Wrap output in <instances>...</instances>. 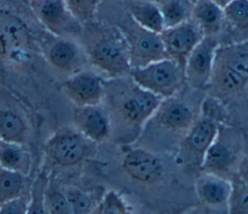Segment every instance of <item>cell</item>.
I'll use <instances>...</instances> for the list:
<instances>
[{
    "label": "cell",
    "mask_w": 248,
    "mask_h": 214,
    "mask_svg": "<svg viewBox=\"0 0 248 214\" xmlns=\"http://www.w3.org/2000/svg\"><path fill=\"white\" fill-rule=\"evenodd\" d=\"M49 181V175L46 171H41L30 185L29 190V206L28 214H44L45 196Z\"/></svg>",
    "instance_id": "27"
},
{
    "label": "cell",
    "mask_w": 248,
    "mask_h": 214,
    "mask_svg": "<svg viewBox=\"0 0 248 214\" xmlns=\"http://www.w3.org/2000/svg\"><path fill=\"white\" fill-rule=\"evenodd\" d=\"M96 143L85 138L76 128L56 131L45 144L48 161L60 168H73L93 156Z\"/></svg>",
    "instance_id": "6"
},
{
    "label": "cell",
    "mask_w": 248,
    "mask_h": 214,
    "mask_svg": "<svg viewBox=\"0 0 248 214\" xmlns=\"http://www.w3.org/2000/svg\"><path fill=\"white\" fill-rule=\"evenodd\" d=\"M29 198L19 196L0 206V214H28Z\"/></svg>",
    "instance_id": "33"
},
{
    "label": "cell",
    "mask_w": 248,
    "mask_h": 214,
    "mask_svg": "<svg viewBox=\"0 0 248 214\" xmlns=\"http://www.w3.org/2000/svg\"><path fill=\"white\" fill-rule=\"evenodd\" d=\"M161 101L160 97L138 85L130 76L106 80L103 102L110 119L111 134L115 133L120 141L136 140Z\"/></svg>",
    "instance_id": "1"
},
{
    "label": "cell",
    "mask_w": 248,
    "mask_h": 214,
    "mask_svg": "<svg viewBox=\"0 0 248 214\" xmlns=\"http://www.w3.org/2000/svg\"><path fill=\"white\" fill-rule=\"evenodd\" d=\"M234 176L240 181L248 184V158H242Z\"/></svg>",
    "instance_id": "34"
},
{
    "label": "cell",
    "mask_w": 248,
    "mask_h": 214,
    "mask_svg": "<svg viewBox=\"0 0 248 214\" xmlns=\"http://www.w3.org/2000/svg\"><path fill=\"white\" fill-rule=\"evenodd\" d=\"M191 1H192V2H193V3H195V2H196V1H197V0H191Z\"/></svg>",
    "instance_id": "36"
},
{
    "label": "cell",
    "mask_w": 248,
    "mask_h": 214,
    "mask_svg": "<svg viewBox=\"0 0 248 214\" xmlns=\"http://www.w3.org/2000/svg\"><path fill=\"white\" fill-rule=\"evenodd\" d=\"M28 127L24 118L15 109L0 108V139L25 144Z\"/></svg>",
    "instance_id": "23"
},
{
    "label": "cell",
    "mask_w": 248,
    "mask_h": 214,
    "mask_svg": "<svg viewBox=\"0 0 248 214\" xmlns=\"http://www.w3.org/2000/svg\"><path fill=\"white\" fill-rule=\"evenodd\" d=\"M130 76L138 85L161 99L175 96L186 82L184 67L169 57L132 68Z\"/></svg>",
    "instance_id": "4"
},
{
    "label": "cell",
    "mask_w": 248,
    "mask_h": 214,
    "mask_svg": "<svg viewBox=\"0 0 248 214\" xmlns=\"http://www.w3.org/2000/svg\"><path fill=\"white\" fill-rule=\"evenodd\" d=\"M204 36L215 37L224 27V9L212 0H197L193 6L192 17Z\"/></svg>",
    "instance_id": "19"
},
{
    "label": "cell",
    "mask_w": 248,
    "mask_h": 214,
    "mask_svg": "<svg viewBox=\"0 0 248 214\" xmlns=\"http://www.w3.org/2000/svg\"><path fill=\"white\" fill-rule=\"evenodd\" d=\"M26 188V175L0 166V206L19 196Z\"/></svg>",
    "instance_id": "24"
},
{
    "label": "cell",
    "mask_w": 248,
    "mask_h": 214,
    "mask_svg": "<svg viewBox=\"0 0 248 214\" xmlns=\"http://www.w3.org/2000/svg\"><path fill=\"white\" fill-rule=\"evenodd\" d=\"M45 210L48 214H72L66 195L56 183L53 173L49 175L46 191Z\"/></svg>",
    "instance_id": "26"
},
{
    "label": "cell",
    "mask_w": 248,
    "mask_h": 214,
    "mask_svg": "<svg viewBox=\"0 0 248 214\" xmlns=\"http://www.w3.org/2000/svg\"><path fill=\"white\" fill-rule=\"evenodd\" d=\"M118 27L127 41L132 68L142 67L153 61L168 57L159 33L140 26L132 18L128 23L126 22Z\"/></svg>",
    "instance_id": "10"
},
{
    "label": "cell",
    "mask_w": 248,
    "mask_h": 214,
    "mask_svg": "<svg viewBox=\"0 0 248 214\" xmlns=\"http://www.w3.org/2000/svg\"><path fill=\"white\" fill-rule=\"evenodd\" d=\"M68 8L82 24L94 19L102 0H65Z\"/></svg>",
    "instance_id": "30"
},
{
    "label": "cell",
    "mask_w": 248,
    "mask_h": 214,
    "mask_svg": "<svg viewBox=\"0 0 248 214\" xmlns=\"http://www.w3.org/2000/svg\"><path fill=\"white\" fill-rule=\"evenodd\" d=\"M160 127L174 133H187L196 121L193 109L175 96L162 99L152 116Z\"/></svg>",
    "instance_id": "18"
},
{
    "label": "cell",
    "mask_w": 248,
    "mask_h": 214,
    "mask_svg": "<svg viewBox=\"0 0 248 214\" xmlns=\"http://www.w3.org/2000/svg\"><path fill=\"white\" fill-rule=\"evenodd\" d=\"M196 194L200 201L210 210L230 212V200L232 191L231 179L202 171L196 178Z\"/></svg>",
    "instance_id": "16"
},
{
    "label": "cell",
    "mask_w": 248,
    "mask_h": 214,
    "mask_svg": "<svg viewBox=\"0 0 248 214\" xmlns=\"http://www.w3.org/2000/svg\"><path fill=\"white\" fill-rule=\"evenodd\" d=\"M223 31L230 43L248 40V0H233L224 8Z\"/></svg>",
    "instance_id": "20"
},
{
    "label": "cell",
    "mask_w": 248,
    "mask_h": 214,
    "mask_svg": "<svg viewBox=\"0 0 248 214\" xmlns=\"http://www.w3.org/2000/svg\"><path fill=\"white\" fill-rule=\"evenodd\" d=\"M63 191L69 202L72 214H85L94 211L91 196L75 186H65Z\"/></svg>",
    "instance_id": "28"
},
{
    "label": "cell",
    "mask_w": 248,
    "mask_h": 214,
    "mask_svg": "<svg viewBox=\"0 0 248 214\" xmlns=\"http://www.w3.org/2000/svg\"><path fill=\"white\" fill-rule=\"evenodd\" d=\"M41 49L53 69L68 76L84 70L89 63L84 48L76 39L49 34L42 43Z\"/></svg>",
    "instance_id": "8"
},
{
    "label": "cell",
    "mask_w": 248,
    "mask_h": 214,
    "mask_svg": "<svg viewBox=\"0 0 248 214\" xmlns=\"http://www.w3.org/2000/svg\"><path fill=\"white\" fill-rule=\"evenodd\" d=\"M0 166L27 176L32 167L31 154L24 144L0 139Z\"/></svg>",
    "instance_id": "22"
},
{
    "label": "cell",
    "mask_w": 248,
    "mask_h": 214,
    "mask_svg": "<svg viewBox=\"0 0 248 214\" xmlns=\"http://www.w3.org/2000/svg\"><path fill=\"white\" fill-rule=\"evenodd\" d=\"M248 85V40L218 46L209 94L220 100L242 92Z\"/></svg>",
    "instance_id": "3"
},
{
    "label": "cell",
    "mask_w": 248,
    "mask_h": 214,
    "mask_svg": "<svg viewBox=\"0 0 248 214\" xmlns=\"http://www.w3.org/2000/svg\"><path fill=\"white\" fill-rule=\"evenodd\" d=\"M128 212L122 198L114 191L108 192L93 211L97 214H127Z\"/></svg>",
    "instance_id": "32"
},
{
    "label": "cell",
    "mask_w": 248,
    "mask_h": 214,
    "mask_svg": "<svg viewBox=\"0 0 248 214\" xmlns=\"http://www.w3.org/2000/svg\"><path fill=\"white\" fill-rule=\"evenodd\" d=\"M159 6L167 28L189 20L192 17L194 3L191 0H166Z\"/></svg>",
    "instance_id": "25"
},
{
    "label": "cell",
    "mask_w": 248,
    "mask_h": 214,
    "mask_svg": "<svg viewBox=\"0 0 248 214\" xmlns=\"http://www.w3.org/2000/svg\"><path fill=\"white\" fill-rule=\"evenodd\" d=\"M122 168L133 180L146 185L158 183L166 173L164 162L142 148L129 150L123 157Z\"/></svg>",
    "instance_id": "15"
},
{
    "label": "cell",
    "mask_w": 248,
    "mask_h": 214,
    "mask_svg": "<svg viewBox=\"0 0 248 214\" xmlns=\"http://www.w3.org/2000/svg\"><path fill=\"white\" fill-rule=\"evenodd\" d=\"M160 36L167 56L183 67L193 49L204 37L199 25L192 18L165 28Z\"/></svg>",
    "instance_id": "13"
},
{
    "label": "cell",
    "mask_w": 248,
    "mask_h": 214,
    "mask_svg": "<svg viewBox=\"0 0 248 214\" xmlns=\"http://www.w3.org/2000/svg\"><path fill=\"white\" fill-rule=\"evenodd\" d=\"M29 5L36 18L49 34L79 38L82 23L72 14L65 0H29Z\"/></svg>",
    "instance_id": "7"
},
{
    "label": "cell",
    "mask_w": 248,
    "mask_h": 214,
    "mask_svg": "<svg viewBox=\"0 0 248 214\" xmlns=\"http://www.w3.org/2000/svg\"><path fill=\"white\" fill-rule=\"evenodd\" d=\"M78 39L89 63L99 72L109 78L130 76L129 46L118 26L91 20L82 24Z\"/></svg>",
    "instance_id": "2"
},
{
    "label": "cell",
    "mask_w": 248,
    "mask_h": 214,
    "mask_svg": "<svg viewBox=\"0 0 248 214\" xmlns=\"http://www.w3.org/2000/svg\"><path fill=\"white\" fill-rule=\"evenodd\" d=\"M240 152V136L228 124L219 125L218 133L205 152L201 170L232 179L242 160Z\"/></svg>",
    "instance_id": "5"
},
{
    "label": "cell",
    "mask_w": 248,
    "mask_h": 214,
    "mask_svg": "<svg viewBox=\"0 0 248 214\" xmlns=\"http://www.w3.org/2000/svg\"><path fill=\"white\" fill-rule=\"evenodd\" d=\"M201 116L206 117L219 125L228 124L229 113L223 105V101L209 95L201 105Z\"/></svg>",
    "instance_id": "29"
},
{
    "label": "cell",
    "mask_w": 248,
    "mask_h": 214,
    "mask_svg": "<svg viewBox=\"0 0 248 214\" xmlns=\"http://www.w3.org/2000/svg\"><path fill=\"white\" fill-rule=\"evenodd\" d=\"M75 128L85 138L97 143L111 134V124L107 109L101 105L77 107L73 114Z\"/></svg>",
    "instance_id": "17"
},
{
    "label": "cell",
    "mask_w": 248,
    "mask_h": 214,
    "mask_svg": "<svg viewBox=\"0 0 248 214\" xmlns=\"http://www.w3.org/2000/svg\"><path fill=\"white\" fill-rule=\"evenodd\" d=\"M62 89L76 107L98 106L104 101L106 80L98 73L84 69L69 76Z\"/></svg>",
    "instance_id": "12"
},
{
    "label": "cell",
    "mask_w": 248,
    "mask_h": 214,
    "mask_svg": "<svg viewBox=\"0 0 248 214\" xmlns=\"http://www.w3.org/2000/svg\"><path fill=\"white\" fill-rule=\"evenodd\" d=\"M213 2H215L217 5H219L220 7H222L223 9L227 6V5H229L231 2H232L233 0H212Z\"/></svg>",
    "instance_id": "35"
},
{
    "label": "cell",
    "mask_w": 248,
    "mask_h": 214,
    "mask_svg": "<svg viewBox=\"0 0 248 214\" xmlns=\"http://www.w3.org/2000/svg\"><path fill=\"white\" fill-rule=\"evenodd\" d=\"M131 18L140 26L161 33L165 29V23L160 6L152 1L132 0L128 7Z\"/></svg>",
    "instance_id": "21"
},
{
    "label": "cell",
    "mask_w": 248,
    "mask_h": 214,
    "mask_svg": "<svg viewBox=\"0 0 248 214\" xmlns=\"http://www.w3.org/2000/svg\"><path fill=\"white\" fill-rule=\"evenodd\" d=\"M33 38L26 23L15 14L0 10V57L13 62L28 58Z\"/></svg>",
    "instance_id": "9"
},
{
    "label": "cell",
    "mask_w": 248,
    "mask_h": 214,
    "mask_svg": "<svg viewBox=\"0 0 248 214\" xmlns=\"http://www.w3.org/2000/svg\"><path fill=\"white\" fill-rule=\"evenodd\" d=\"M230 213H248V184L232 177Z\"/></svg>",
    "instance_id": "31"
},
{
    "label": "cell",
    "mask_w": 248,
    "mask_h": 214,
    "mask_svg": "<svg viewBox=\"0 0 248 214\" xmlns=\"http://www.w3.org/2000/svg\"><path fill=\"white\" fill-rule=\"evenodd\" d=\"M220 42L204 36L193 49L184 66L186 82L195 89L207 88L213 70L215 53Z\"/></svg>",
    "instance_id": "14"
},
{
    "label": "cell",
    "mask_w": 248,
    "mask_h": 214,
    "mask_svg": "<svg viewBox=\"0 0 248 214\" xmlns=\"http://www.w3.org/2000/svg\"><path fill=\"white\" fill-rule=\"evenodd\" d=\"M219 124L203 117L199 116L181 142L180 154L182 165L201 169L203 157L210 144L213 142Z\"/></svg>",
    "instance_id": "11"
}]
</instances>
